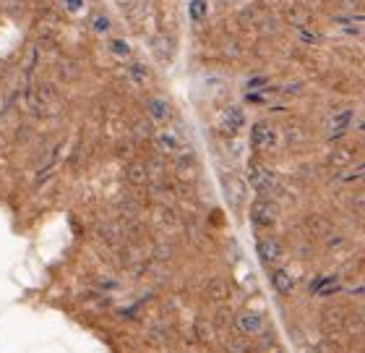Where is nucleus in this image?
<instances>
[{"mask_svg":"<svg viewBox=\"0 0 365 353\" xmlns=\"http://www.w3.org/2000/svg\"><path fill=\"white\" fill-rule=\"evenodd\" d=\"M237 332L251 338V335H264L267 332V317L259 312H243L237 317Z\"/></svg>","mask_w":365,"mask_h":353,"instance_id":"obj_1","label":"nucleus"},{"mask_svg":"<svg viewBox=\"0 0 365 353\" xmlns=\"http://www.w3.org/2000/svg\"><path fill=\"white\" fill-rule=\"evenodd\" d=\"M251 220L256 225H261V228H269V225H274V220H277V204H274L272 199H264V197H259V199L251 204Z\"/></svg>","mask_w":365,"mask_h":353,"instance_id":"obj_2","label":"nucleus"},{"mask_svg":"<svg viewBox=\"0 0 365 353\" xmlns=\"http://www.w3.org/2000/svg\"><path fill=\"white\" fill-rule=\"evenodd\" d=\"M251 141H253V146H259V149H272V146L279 141V131L274 129L272 123L259 121L251 129Z\"/></svg>","mask_w":365,"mask_h":353,"instance_id":"obj_3","label":"nucleus"},{"mask_svg":"<svg viewBox=\"0 0 365 353\" xmlns=\"http://www.w3.org/2000/svg\"><path fill=\"white\" fill-rule=\"evenodd\" d=\"M154 144H157V149H160L162 154H168V157L182 152V139L178 136L175 131H170V129L154 134Z\"/></svg>","mask_w":365,"mask_h":353,"instance_id":"obj_4","label":"nucleus"},{"mask_svg":"<svg viewBox=\"0 0 365 353\" xmlns=\"http://www.w3.org/2000/svg\"><path fill=\"white\" fill-rule=\"evenodd\" d=\"M245 181H248V186L256 189V192H267V189H272V176L261 168L259 162H248V168H245Z\"/></svg>","mask_w":365,"mask_h":353,"instance_id":"obj_5","label":"nucleus"},{"mask_svg":"<svg viewBox=\"0 0 365 353\" xmlns=\"http://www.w3.org/2000/svg\"><path fill=\"white\" fill-rule=\"evenodd\" d=\"M259 257L261 262L267 264V267H277L282 259V246L279 241H274V238H264V241H259Z\"/></svg>","mask_w":365,"mask_h":353,"instance_id":"obj_6","label":"nucleus"},{"mask_svg":"<svg viewBox=\"0 0 365 353\" xmlns=\"http://www.w3.org/2000/svg\"><path fill=\"white\" fill-rule=\"evenodd\" d=\"M272 285H274V291H277V293H282V296H287V293L295 291V277L289 275L287 269L277 267V269L272 272Z\"/></svg>","mask_w":365,"mask_h":353,"instance_id":"obj_7","label":"nucleus"},{"mask_svg":"<svg viewBox=\"0 0 365 353\" xmlns=\"http://www.w3.org/2000/svg\"><path fill=\"white\" fill-rule=\"evenodd\" d=\"M146 110H149V118H152V121L162 123V121H168V116H170V102L162 100V97H152V100L146 102Z\"/></svg>","mask_w":365,"mask_h":353,"instance_id":"obj_8","label":"nucleus"},{"mask_svg":"<svg viewBox=\"0 0 365 353\" xmlns=\"http://www.w3.org/2000/svg\"><path fill=\"white\" fill-rule=\"evenodd\" d=\"M89 26L94 34H99V37H105V34H110V29H113V21H110V16L102 14V11H94V14L89 16Z\"/></svg>","mask_w":365,"mask_h":353,"instance_id":"obj_9","label":"nucleus"},{"mask_svg":"<svg viewBox=\"0 0 365 353\" xmlns=\"http://www.w3.org/2000/svg\"><path fill=\"white\" fill-rule=\"evenodd\" d=\"M245 126V113L240 108H230L227 116H225V131L227 134H237V131Z\"/></svg>","mask_w":365,"mask_h":353,"instance_id":"obj_10","label":"nucleus"},{"mask_svg":"<svg viewBox=\"0 0 365 353\" xmlns=\"http://www.w3.org/2000/svg\"><path fill=\"white\" fill-rule=\"evenodd\" d=\"M188 19L193 24H201L209 19V3L206 0H190L188 3Z\"/></svg>","mask_w":365,"mask_h":353,"instance_id":"obj_11","label":"nucleus"},{"mask_svg":"<svg viewBox=\"0 0 365 353\" xmlns=\"http://www.w3.org/2000/svg\"><path fill=\"white\" fill-rule=\"evenodd\" d=\"M110 53H113L118 61H125V58L133 55V50H130V45L123 37H113L110 39Z\"/></svg>","mask_w":365,"mask_h":353,"instance_id":"obj_12","label":"nucleus"},{"mask_svg":"<svg viewBox=\"0 0 365 353\" xmlns=\"http://www.w3.org/2000/svg\"><path fill=\"white\" fill-rule=\"evenodd\" d=\"M128 74H130V79H133L136 84H144V81H149V69H146L144 63L133 61L128 66Z\"/></svg>","mask_w":365,"mask_h":353,"instance_id":"obj_13","label":"nucleus"},{"mask_svg":"<svg viewBox=\"0 0 365 353\" xmlns=\"http://www.w3.org/2000/svg\"><path fill=\"white\" fill-rule=\"evenodd\" d=\"M61 6L68 16H84L86 14V0H61Z\"/></svg>","mask_w":365,"mask_h":353,"instance_id":"obj_14","label":"nucleus"},{"mask_svg":"<svg viewBox=\"0 0 365 353\" xmlns=\"http://www.w3.org/2000/svg\"><path fill=\"white\" fill-rule=\"evenodd\" d=\"M350 121H352V110H344V113H339V116L331 118V129L344 131L347 126H350Z\"/></svg>","mask_w":365,"mask_h":353,"instance_id":"obj_15","label":"nucleus"},{"mask_svg":"<svg viewBox=\"0 0 365 353\" xmlns=\"http://www.w3.org/2000/svg\"><path fill=\"white\" fill-rule=\"evenodd\" d=\"M130 181H133V184L146 181V168L141 165V162H133V165H130Z\"/></svg>","mask_w":365,"mask_h":353,"instance_id":"obj_16","label":"nucleus"},{"mask_svg":"<svg viewBox=\"0 0 365 353\" xmlns=\"http://www.w3.org/2000/svg\"><path fill=\"white\" fill-rule=\"evenodd\" d=\"M225 288H227V285L222 283V280H214V283L209 285V296H212V299H225V296H227Z\"/></svg>","mask_w":365,"mask_h":353,"instance_id":"obj_17","label":"nucleus"},{"mask_svg":"<svg viewBox=\"0 0 365 353\" xmlns=\"http://www.w3.org/2000/svg\"><path fill=\"white\" fill-rule=\"evenodd\" d=\"M264 84H267V79H253L251 81V86H264Z\"/></svg>","mask_w":365,"mask_h":353,"instance_id":"obj_18","label":"nucleus"}]
</instances>
